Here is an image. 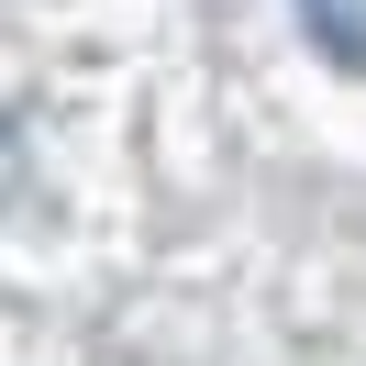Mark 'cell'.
Instances as JSON below:
<instances>
[{
	"mask_svg": "<svg viewBox=\"0 0 366 366\" xmlns=\"http://www.w3.org/2000/svg\"><path fill=\"white\" fill-rule=\"evenodd\" d=\"M300 23L322 34V56H333V67L366 78V0H300Z\"/></svg>",
	"mask_w": 366,
	"mask_h": 366,
	"instance_id": "1",
	"label": "cell"
}]
</instances>
